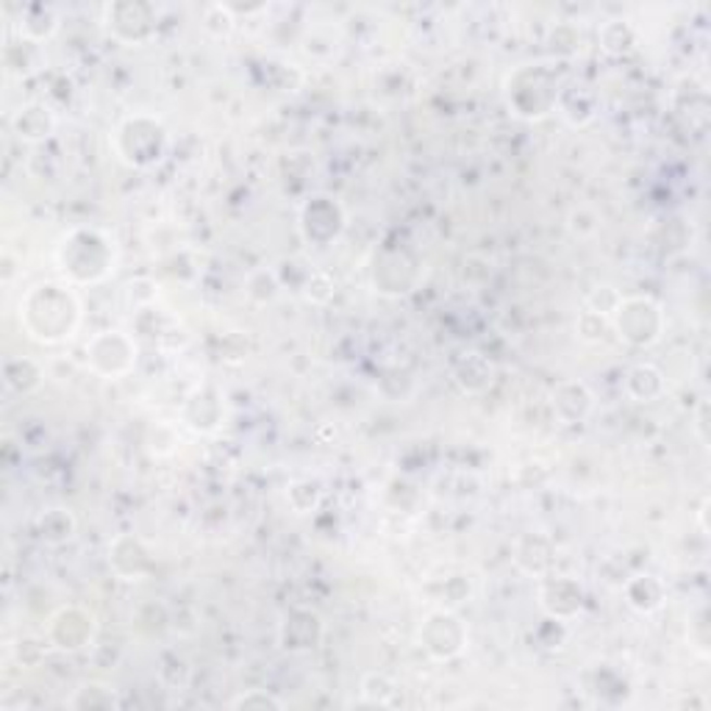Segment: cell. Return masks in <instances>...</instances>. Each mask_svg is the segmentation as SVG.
<instances>
[{
    "label": "cell",
    "mask_w": 711,
    "mask_h": 711,
    "mask_svg": "<svg viewBox=\"0 0 711 711\" xmlns=\"http://www.w3.org/2000/svg\"><path fill=\"white\" fill-rule=\"evenodd\" d=\"M422 648L429 650L431 659L450 661L465 650L467 645V629L456 614L450 611H434L426 623H422Z\"/></svg>",
    "instance_id": "obj_6"
},
{
    "label": "cell",
    "mask_w": 711,
    "mask_h": 711,
    "mask_svg": "<svg viewBox=\"0 0 711 711\" xmlns=\"http://www.w3.org/2000/svg\"><path fill=\"white\" fill-rule=\"evenodd\" d=\"M89 365L106 378L126 376L137 361V345L120 331H103L87 345Z\"/></svg>",
    "instance_id": "obj_5"
},
{
    "label": "cell",
    "mask_w": 711,
    "mask_h": 711,
    "mask_svg": "<svg viewBox=\"0 0 711 711\" xmlns=\"http://www.w3.org/2000/svg\"><path fill=\"white\" fill-rule=\"evenodd\" d=\"M20 320L31 340L53 345L73 337L81 320V306L78 297L62 283H39L20 303Z\"/></svg>",
    "instance_id": "obj_1"
},
{
    "label": "cell",
    "mask_w": 711,
    "mask_h": 711,
    "mask_svg": "<svg viewBox=\"0 0 711 711\" xmlns=\"http://www.w3.org/2000/svg\"><path fill=\"white\" fill-rule=\"evenodd\" d=\"M94 620L92 614L81 609H64L53 618V639L59 643V648L64 650H78L92 639Z\"/></svg>",
    "instance_id": "obj_8"
},
{
    "label": "cell",
    "mask_w": 711,
    "mask_h": 711,
    "mask_svg": "<svg viewBox=\"0 0 711 711\" xmlns=\"http://www.w3.org/2000/svg\"><path fill=\"white\" fill-rule=\"evenodd\" d=\"M167 145L162 123L153 117H131L117 131V151L134 167H151L158 162Z\"/></svg>",
    "instance_id": "obj_4"
},
{
    "label": "cell",
    "mask_w": 711,
    "mask_h": 711,
    "mask_svg": "<svg viewBox=\"0 0 711 711\" xmlns=\"http://www.w3.org/2000/svg\"><path fill=\"white\" fill-rule=\"evenodd\" d=\"M231 709H283V700L272 698V695L267 693H258V689H251V693L233 698Z\"/></svg>",
    "instance_id": "obj_13"
},
{
    "label": "cell",
    "mask_w": 711,
    "mask_h": 711,
    "mask_svg": "<svg viewBox=\"0 0 711 711\" xmlns=\"http://www.w3.org/2000/svg\"><path fill=\"white\" fill-rule=\"evenodd\" d=\"M542 598H556V604H548L545 609H548L550 618L567 620V618H573V614H579L581 600H584V592H581V586L575 584V581L556 579V581H550L545 589H542Z\"/></svg>",
    "instance_id": "obj_9"
},
{
    "label": "cell",
    "mask_w": 711,
    "mask_h": 711,
    "mask_svg": "<svg viewBox=\"0 0 711 711\" xmlns=\"http://www.w3.org/2000/svg\"><path fill=\"white\" fill-rule=\"evenodd\" d=\"M73 529H76V523H73V517L64 515V509L48 511V515L42 517V525H39V531H42V539H48V542L69 539V536H73Z\"/></svg>",
    "instance_id": "obj_12"
},
{
    "label": "cell",
    "mask_w": 711,
    "mask_h": 711,
    "mask_svg": "<svg viewBox=\"0 0 711 711\" xmlns=\"http://www.w3.org/2000/svg\"><path fill=\"white\" fill-rule=\"evenodd\" d=\"M59 267L76 283H94L112 272L114 253L109 237L94 228H76L59 245Z\"/></svg>",
    "instance_id": "obj_2"
},
{
    "label": "cell",
    "mask_w": 711,
    "mask_h": 711,
    "mask_svg": "<svg viewBox=\"0 0 711 711\" xmlns=\"http://www.w3.org/2000/svg\"><path fill=\"white\" fill-rule=\"evenodd\" d=\"M631 584H634L636 589H643V595H629V604L634 606V609L639 611L659 609L661 600H664V592H661V584L653 579V575H639V579H634Z\"/></svg>",
    "instance_id": "obj_11"
},
{
    "label": "cell",
    "mask_w": 711,
    "mask_h": 711,
    "mask_svg": "<svg viewBox=\"0 0 711 711\" xmlns=\"http://www.w3.org/2000/svg\"><path fill=\"white\" fill-rule=\"evenodd\" d=\"M14 131H17V137L28 139V142H37V139L51 137L53 114L48 112L45 106L20 109L17 120H14Z\"/></svg>",
    "instance_id": "obj_10"
},
{
    "label": "cell",
    "mask_w": 711,
    "mask_h": 711,
    "mask_svg": "<svg viewBox=\"0 0 711 711\" xmlns=\"http://www.w3.org/2000/svg\"><path fill=\"white\" fill-rule=\"evenodd\" d=\"M372 684L378 686V689H372V686L361 684V695H365V700H370V703H378V706H392V698H386V693L395 695L397 686L392 684L386 675H370Z\"/></svg>",
    "instance_id": "obj_14"
},
{
    "label": "cell",
    "mask_w": 711,
    "mask_h": 711,
    "mask_svg": "<svg viewBox=\"0 0 711 711\" xmlns=\"http://www.w3.org/2000/svg\"><path fill=\"white\" fill-rule=\"evenodd\" d=\"M301 226L312 242H328L334 240L337 233L342 231V226H345V215H342V208L337 206L331 198L315 195L309 198L306 206H303Z\"/></svg>",
    "instance_id": "obj_7"
},
{
    "label": "cell",
    "mask_w": 711,
    "mask_h": 711,
    "mask_svg": "<svg viewBox=\"0 0 711 711\" xmlns=\"http://www.w3.org/2000/svg\"><path fill=\"white\" fill-rule=\"evenodd\" d=\"M614 331L629 345L650 347L661 340V331H664L661 306L650 297H625L614 309Z\"/></svg>",
    "instance_id": "obj_3"
}]
</instances>
